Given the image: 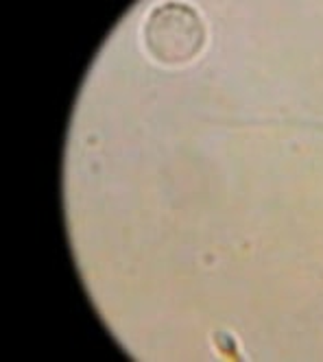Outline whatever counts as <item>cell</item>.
I'll return each mask as SVG.
<instances>
[{"mask_svg": "<svg viewBox=\"0 0 323 362\" xmlns=\"http://www.w3.org/2000/svg\"><path fill=\"white\" fill-rule=\"evenodd\" d=\"M147 46L164 64L188 62L203 46V27L186 5H162L147 24Z\"/></svg>", "mask_w": 323, "mask_h": 362, "instance_id": "cell-1", "label": "cell"}]
</instances>
